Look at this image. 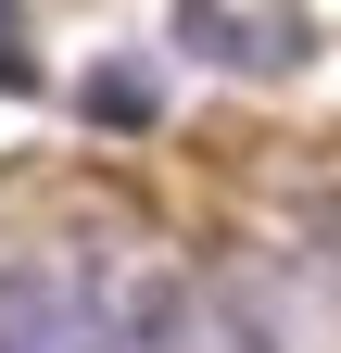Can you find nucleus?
<instances>
[{"mask_svg": "<svg viewBox=\"0 0 341 353\" xmlns=\"http://www.w3.org/2000/svg\"><path fill=\"white\" fill-rule=\"evenodd\" d=\"M126 341H139V353H266V341L240 328V303L202 290V278H152L139 316H126Z\"/></svg>", "mask_w": 341, "mask_h": 353, "instance_id": "f03ea898", "label": "nucleus"}, {"mask_svg": "<svg viewBox=\"0 0 341 353\" xmlns=\"http://www.w3.org/2000/svg\"><path fill=\"white\" fill-rule=\"evenodd\" d=\"M0 353H139L76 265H0Z\"/></svg>", "mask_w": 341, "mask_h": 353, "instance_id": "f257e3e1", "label": "nucleus"}]
</instances>
